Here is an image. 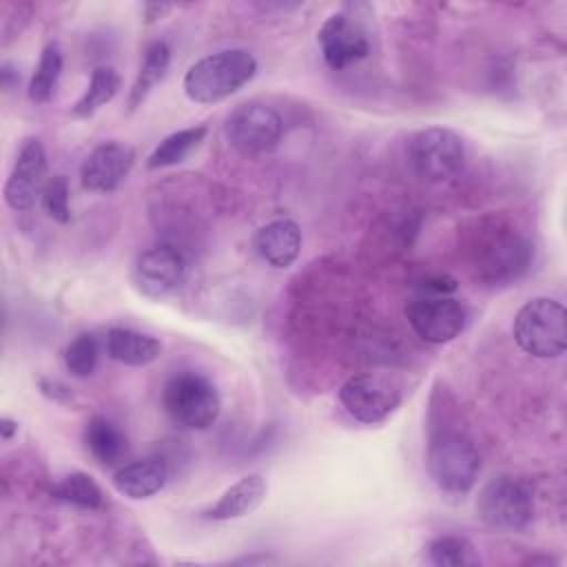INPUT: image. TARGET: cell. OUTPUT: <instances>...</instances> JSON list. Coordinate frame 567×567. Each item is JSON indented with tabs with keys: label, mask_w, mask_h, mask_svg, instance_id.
Instances as JSON below:
<instances>
[{
	"label": "cell",
	"mask_w": 567,
	"mask_h": 567,
	"mask_svg": "<svg viewBox=\"0 0 567 567\" xmlns=\"http://www.w3.org/2000/svg\"><path fill=\"white\" fill-rule=\"evenodd\" d=\"M64 365L73 377H91L97 368L100 359V339L93 332L78 334L66 348H64Z\"/></svg>",
	"instance_id": "484cf974"
},
{
	"label": "cell",
	"mask_w": 567,
	"mask_h": 567,
	"mask_svg": "<svg viewBox=\"0 0 567 567\" xmlns=\"http://www.w3.org/2000/svg\"><path fill=\"white\" fill-rule=\"evenodd\" d=\"M339 401L346 412L361 423H381L401 403V390L381 374H354L341 390Z\"/></svg>",
	"instance_id": "ba28073f"
},
{
	"label": "cell",
	"mask_w": 567,
	"mask_h": 567,
	"mask_svg": "<svg viewBox=\"0 0 567 567\" xmlns=\"http://www.w3.org/2000/svg\"><path fill=\"white\" fill-rule=\"evenodd\" d=\"M42 208L47 215L58 224L71 221V206H69V179L64 175L49 177L44 190H42Z\"/></svg>",
	"instance_id": "4316f807"
},
{
	"label": "cell",
	"mask_w": 567,
	"mask_h": 567,
	"mask_svg": "<svg viewBox=\"0 0 567 567\" xmlns=\"http://www.w3.org/2000/svg\"><path fill=\"white\" fill-rule=\"evenodd\" d=\"M60 73H62L60 47L55 42H49L40 53V62L35 66V73L31 75V82H29V89H27L29 100L35 102V104H47L55 93Z\"/></svg>",
	"instance_id": "cb8c5ba5"
},
{
	"label": "cell",
	"mask_w": 567,
	"mask_h": 567,
	"mask_svg": "<svg viewBox=\"0 0 567 567\" xmlns=\"http://www.w3.org/2000/svg\"><path fill=\"white\" fill-rule=\"evenodd\" d=\"M255 73L257 60L248 49H224L190 64L184 75V93L197 104H215L237 93Z\"/></svg>",
	"instance_id": "6da1fadb"
},
{
	"label": "cell",
	"mask_w": 567,
	"mask_h": 567,
	"mask_svg": "<svg viewBox=\"0 0 567 567\" xmlns=\"http://www.w3.org/2000/svg\"><path fill=\"white\" fill-rule=\"evenodd\" d=\"M53 498L62 503H71L82 509H97L104 505V492L102 487L89 476L86 472H71L64 478H60L53 489Z\"/></svg>",
	"instance_id": "603a6c76"
},
{
	"label": "cell",
	"mask_w": 567,
	"mask_h": 567,
	"mask_svg": "<svg viewBox=\"0 0 567 567\" xmlns=\"http://www.w3.org/2000/svg\"><path fill=\"white\" fill-rule=\"evenodd\" d=\"M252 246L268 266L288 268L301 252V230L292 219H272L255 233Z\"/></svg>",
	"instance_id": "5bb4252c"
},
{
	"label": "cell",
	"mask_w": 567,
	"mask_h": 567,
	"mask_svg": "<svg viewBox=\"0 0 567 567\" xmlns=\"http://www.w3.org/2000/svg\"><path fill=\"white\" fill-rule=\"evenodd\" d=\"M512 332L527 354L536 359H556L567 348L565 308L556 299L534 297L518 308Z\"/></svg>",
	"instance_id": "7a4b0ae2"
},
{
	"label": "cell",
	"mask_w": 567,
	"mask_h": 567,
	"mask_svg": "<svg viewBox=\"0 0 567 567\" xmlns=\"http://www.w3.org/2000/svg\"><path fill=\"white\" fill-rule=\"evenodd\" d=\"M102 343L109 359L124 365H148L162 354V343L155 337L131 328H109Z\"/></svg>",
	"instance_id": "e0dca14e"
},
{
	"label": "cell",
	"mask_w": 567,
	"mask_h": 567,
	"mask_svg": "<svg viewBox=\"0 0 567 567\" xmlns=\"http://www.w3.org/2000/svg\"><path fill=\"white\" fill-rule=\"evenodd\" d=\"M186 270L188 261L177 246L157 244L137 255L133 266V279L146 297L159 299L184 281Z\"/></svg>",
	"instance_id": "8fae6325"
},
{
	"label": "cell",
	"mask_w": 567,
	"mask_h": 567,
	"mask_svg": "<svg viewBox=\"0 0 567 567\" xmlns=\"http://www.w3.org/2000/svg\"><path fill=\"white\" fill-rule=\"evenodd\" d=\"M421 288H423L425 295H450V292H454L458 288V284H456L454 277L441 272V275L427 277Z\"/></svg>",
	"instance_id": "f1b7e54d"
},
{
	"label": "cell",
	"mask_w": 567,
	"mask_h": 567,
	"mask_svg": "<svg viewBox=\"0 0 567 567\" xmlns=\"http://www.w3.org/2000/svg\"><path fill=\"white\" fill-rule=\"evenodd\" d=\"M135 164V151L120 142H104L95 146L80 166V182L91 193L115 190Z\"/></svg>",
	"instance_id": "4fadbf2b"
},
{
	"label": "cell",
	"mask_w": 567,
	"mask_h": 567,
	"mask_svg": "<svg viewBox=\"0 0 567 567\" xmlns=\"http://www.w3.org/2000/svg\"><path fill=\"white\" fill-rule=\"evenodd\" d=\"M162 403L171 421L184 430H206L221 412V396L215 383L190 370L177 372L166 381Z\"/></svg>",
	"instance_id": "277c9868"
},
{
	"label": "cell",
	"mask_w": 567,
	"mask_h": 567,
	"mask_svg": "<svg viewBox=\"0 0 567 567\" xmlns=\"http://www.w3.org/2000/svg\"><path fill=\"white\" fill-rule=\"evenodd\" d=\"M317 42L326 64L341 71L370 53V42L365 31L346 13H332L319 29Z\"/></svg>",
	"instance_id": "7c38bea8"
},
{
	"label": "cell",
	"mask_w": 567,
	"mask_h": 567,
	"mask_svg": "<svg viewBox=\"0 0 567 567\" xmlns=\"http://www.w3.org/2000/svg\"><path fill=\"white\" fill-rule=\"evenodd\" d=\"M122 86V78L113 66H97L91 73V82L82 97L73 104L75 117H91L100 106L111 102Z\"/></svg>",
	"instance_id": "7402d4cb"
},
{
	"label": "cell",
	"mask_w": 567,
	"mask_h": 567,
	"mask_svg": "<svg viewBox=\"0 0 567 567\" xmlns=\"http://www.w3.org/2000/svg\"><path fill=\"white\" fill-rule=\"evenodd\" d=\"M430 563L436 567H474L481 565L476 547L465 536H439L427 545Z\"/></svg>",
	"instance_id": "d4e9b609"
},
{
	"label": "cell",
	"mask_w": 567,
	"mask_h": 567,
	"mask_svg": "<svg viewBox=\"0 0 567 567\" xmlns=\"http://www.w3.org/2000/svg\"><path fill=\"white\" fill-rule=\"evenodd\" d=\"M171 64V49L166 42L162 40H155L146 47L144 51V60L140 64V71H137V78L131 86V93H128V109H137L146 97L148 93L153 91V86L166 75V69Z\"/></svg>",
	"instance_id": "44dd1931"
},
{
	"label": "cell",
	"mask_w": 567,
	"mask_h": 567,
	"mask_svg": "<svg viewBox=\"0 0 567 567\" xmlns=\"http://www.w3.org/2000/svg\"><path fill=\"white\" fill-rule=\"evenodd\" d=\"M224 133L237 153L246 157H259L279 144L284 122L272 106L261 102H244L228 113Z\"/></svg>",
	"instance_id": "8992f818"
},
{
	"label": "cell",
	"mask_w": 567,
	"mask_h": 567,
	"mask_svg": "<svg viewBox=\"0 0 567 567\" xmlns=\"http://www.w3.org/2000/svg\"><path fill=\"white\" fill-rule=\"evenodd\" d=\"M427 472L432 481L450 494H465L481 472V454L458 430H439L427 443Z\"/></svg>",
	"instance_id": "3957f363"
},
{
	"label": "cell",
	"mask_w": 567,
	"mask_h": 567,
	"mask_svg": "<svg viewBox=\"0 0 567 567\" xmlns=\"http://www.w3.org/2000/svg\"><path fill=\"white\" fill-rule=\"evenodd\" d=\"M173 7L171 4H146L144 11H146V22H155L157 18H162L164 13H168Z\"/></svg>",
	"instance_id": "f546056e"
},
{
	"label": "cell",
	"mask_w": 567,
	"mask_h": 567,
	"mask_svg": "<svg viewBox=\"0 0 567 567\" xmlns=\"http://www.w3.org/2000/svg\"><path fill=\"white\" fill-rule=\"evenodd\" d=\"M405 317L427 343H447L465 328V308L450 295H421L405 306Z\"/></svg>",
	"instance_id": "9c48e42d"
},
{
	"label": "cell",
	"mask_w": 567,
	"mask_h": 567,
	"mask_svg": "<svg viewBox=\"0 0 567 567\" xmlns=\"http://www.w3.org/2000/svg\"><path fill=\"white\" fill-rule=\"evenodd\" d=\"M476 512L494 529L518 532L534 516V496L520 478L503 474L485 483L476 501Z\"/></svg>",
	"instance_id": "52a82bcc"
},
{
	"label": "cell",
	"mask_w": 567,
	"mask_h": 567,
	"mask_svg": "<svg viewBox=\"0 0 567 567\" xmlns=\"http://www.w3.org/2000/svg\"><path fill=\"white\" fill-rule=\"evenodd\" d=\"M408 159L421 179L445 182L463 171L465 144L454 131L445 126H430L412 135L408 144Z\"/></svg>",
	"instance_id": "5b68a950"
},
{
	"label": "cell",
	"mask_w": 567,
	"mask_h": 567,
	"mask_svg": "<svg viewBox=\"0 0 567 567\" xmlns=\"http://www.w3.org/2000/svg\"><path fill=\"white\" fill-rule=\"evenodd\" d=\"M166 481H168V465L157 456L126 463L113 474V487L122 496L133 501H142L157 494L166 485Z\"/></svg>",
	"instance_id": "9a60e30c"
},
{
	"label": "cell",
	"mask_w": 567,
	"mask_h": 567,
	"mask_svg": "<svg viewBox=\"0 0 567 567\" xmlns=\"http://www.w3.org/2000/svg\"><path fill=\"white\" fill-rule=\"evenodd\" d=\"M266 492H268L266 478L259 474H248L239 478L235 485H230L217 498V503L204 512V516L210 520L241 518L261 505V501L266 498Z\"/></svg>",
	"instance_id": "2e32d148"
},
{
	"label": "cell",
	"mask_w": 567,
	"mask_h": 567,
	"mask_svg": "<svg viewBox=\"0 0 567 567\" xmlns=\"http://www.w3.org/2000/svg\"><path fill=\"white\" fill-rule=\"evenodd\" d=\"M38 388H40V392H42L49 401H53V403H64V405H69V403L75 401L73 390H71L66 383H62L60 379L42 377V379L38 381Z\"/></svg>",
	"instance_id": "83f0119b"
},
{
	"label": "cell",
	"mask_w": 567,
	"mask_h": 567,
	"mask_svg": "<svg viewBox=\"0 0 567 567\" xmlns=\"http://www.w3.org/2000/svg\"><path fill=\"white\" fill-rule=\"evenodd\" d=\"M527 261H529V244L518 235H509V237H501L487 250L483 268L492 281H501L523 272L527 268Z\"/></svg>",
	"instance_id": "d6986e66"
},
{
	"label": "cell",
	"mask_w": 567,
	"mask_h": 567,
	"mask_svg": "<svg viewBox=\"0 0 567 567\" xmlns=\"http://www.w3.org/2000/svg\"><path fill=\"white\" fill-rule=\"evenodd\" d=\"M47 153L38 137L20 144L13 168L4 184V202L11 210H29L42 197L47 186Z\"/></svg>",
	"instance_id": "30bf717a"
},
{
	"label": "cell",
	"mask_w": 567,
	"mask_h": 567,
	"mask_svg": "<svg viewBox=\"0 0 567 567\" xmlns=\"http://www.w3.org/2000/svg\"><path fill=\"white\" fill-rule=\"evenodd\" d=\"M84 445L91 452V456L104 467L117 465L126 454L124 432L106 416L89 419L84 427Z\"/></svg>",
	"instance_id": "ac0fdd59"
},
{
	"label": "cell",
	"mask_w": 567,
	"mask_h": 567,
	"mask_svg": "<svg viewBox=\"0 0 567 567\" xmlns=\"http://www.w3.org/2000/svg\"><path fill=\"white\" fill-rule=\"evenodd\" d=\"M206 133H208V128L204 124H197V126L179 128V131L166 135L153 148V153L146 157V168L155 171V168H166V166H175V164L184 162L204 142Z\"/></svg>",
	"instance_id": "ffe728a7"
},
{
	"label": "cell",
	"mask_w": 567,
	"mask_h": 567,
	"mask_svg": "<svg viewBox=\"0 0 567 567\" xmlns=\"http://www.w3.org/2000/svg\"><path fill=\"white\" fill-rule=\"evenodd\" d=\"M16 432H18V423L11 421L9 416H2L0 419V436H2V441H9Z\"/></svg>",
	"instance_id": "4dcf8cb0"
}]
</instances>
